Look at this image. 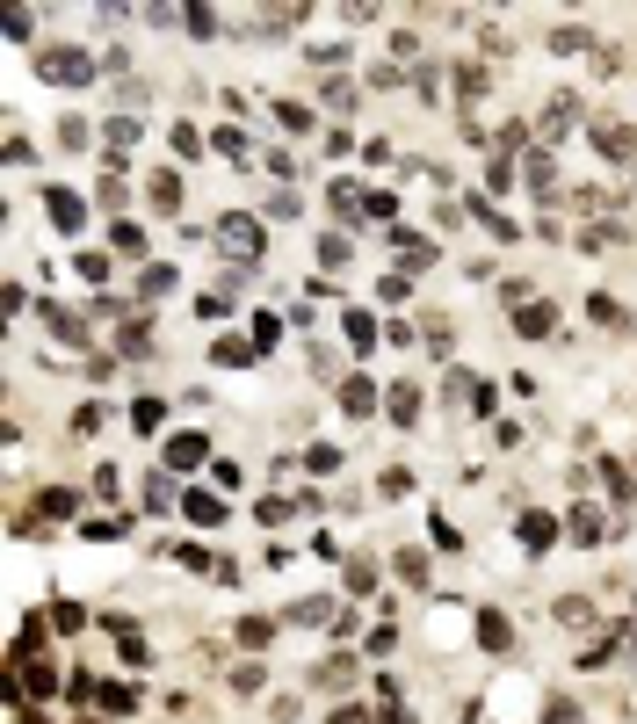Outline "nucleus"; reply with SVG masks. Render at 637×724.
<instances>
[{"mask_svg":"<svg viewBox=\"0 0 637 724\" xmlns=\"http://www.w3.org/2000/svg\"><path fill=\"white\" fill-rule=\"evenodd\" d=\"M210 239H218V254H232L239 268H254V261H261V247H268V232H261L254 210H225V218L210 225Z\"/></svg>","mask_w":637,"mask_h":724,"instance_id":"1","label":"nucleus"},{"mask_svg":"<svg viewBox=\"0 0 637 724\" xmlns=\"http://www.w3.org/2000/svg\"><path fill=\"white\" fill-rule=\"evenodd\" d=\"M37 73L58 80V87H87V80L102 73V58H87V51H73V44H51V51H37Z\"/></svg>","mask_w":637,"mask_h":724,"instance_id":"2","label":"nucleus"},{"mask_svg":"<svg viewBox=\"0 0 637 724\" xmlns=\"http://www.w3.org/2000/svg\"><path fill=\"white\" fill-rule=\"evenodd\" d=\"M587 138H594V153L609 160V167H630V160H637V131L623 124V116H587Z\"/></svg>","mask_w":637,"mask_h":724,"instance_id":"3","label":"nucleus"},{"mask_svg":"<svg viewBox=\"0 0 637 724\" xmlns=\"http://www.w3.org/2000/svg\"><path fill=\"white\" fill-rule=\"evenodd\" d=\"M616 529H623V522H616V515H601L594 500H572V515H565V536H572V543H609Z\"/></svg>","mask_w":637,"mask_h":724,"instance_id":"4","label":"nucleus"},{"mask_svg":"<svg viewBox=\"0 0 637 724\" xmlns=\"http://www.w3.org/2000/svg\"><path fill=\"white\" fill-rule=\"evenodd\" d=\"M514 334H522V341H558V305H543V297H529V305L514 312Z\"/></svg>","mask_w":637,"mask_h":724,"instance_id":"5","label":"nucleus"},{"mask_svg":"<svg viewBox=\"0 0 637 724\" xmlns=\"http://www.w3.org/2000/svg\"><path fill=\"white\" fill-rule=\"evenodd\" d=\"M522 181L536 196H558V153H551V145H529V153H522Z\"/></svg>","mask_w":637,"mask_h":724,"instance_id":"6","label":"nucleus"},{"mask_svg":"<svg viewBox=\"0 0 637 724\" xmlns=\"http://www.w3.org/2000/svg\"><path fill=\"white\" fill-rule=\"evenodd\" d=\"M514 536H522V551H551V543H558V515H543V507H522Z\"/></svg>","mask_w":637,"mask_h":724,"instance_id":"7","label":"nucleus"},{"mask_svg":"<svg viewBox=\"0 0 637 724\" xmlns=\"http://www.w3.org/2000/svg\"><path fill=\"white\" fill-rule=\"evenodd\" d=\"M580 116H587V109H580V95H551V109L536 116V131H543V138H565L572 124H580Z\"/></svg>","mask_w":637,"mask_h":724,"instance_id":"8","label":"nucleus"},{"mask_svg":"<svg viewBox=\"0 0 637 724\" xmlns=\"http://www.w3.org/2000/svg\"><path fill=\"white\" fill-rule=\"evenodd\" d=\"M44 218H51L58 232H80V225H87V210H80V196H73V189H44Z\"/></svg>","mask_w":637,"mask_h":724,"instance_id":"9","label":"nucleus"},{"mask_svg":"<svg viewBox=\"0 0 637 724\" xmlns=\"http://www.w3.org/2000/svg\"><path fill=\"white\" fill-rule=\"evenodd\" d=\"M587 319H594V326H609V334H637V319L616 305L609 290H594V297H587Z\"/></svg>","mask_w":637,"mask_h":724,"instance_id":"10","label":"nucleus"},{"mask_svg":"<svg viewBox=\"0 0 637 724\" xmlns=\"http://www.w3.org/2000/svg\"><path fill=\"white\" fill-rule=\"evenodd\" d=\"M464 210H471V218H478L485 232H493V239H522V225H514V218H500V210H493V196H464Z\"/></svg>","mask_w":637,"mask_h":724,"instance_id":"11","label":"nucleus"},{"mask_svg":"<svg viewBox=\"0 0 637 724\" xmlns=\"http://www.w3.org/2000/svg\"><path fill=\"white\" fill-rule=\"evenodd\" d=\"M341 406H348L355 420H370L384 399H377V384H370V377H341Z\"/></svg>","mask_w":637,"mask_h":724,"instance_id":"12","label":"nucleus"},{"mask_svg":"<svg viewBox=\"0 0 637 724\" xmlns=\"http://www.w3.org/2000/svg\"><path fill=\"white\" fill-rule=\"evenodd\" d=\"M181 515H189V522H196V529H218V522H225V515H232V507H225V500H218V493H189V500H181Z\"/></svg>","mask_w":637,"mask_h":724,"instance_id":"13","label":"nucleus"},{"mask_svg":"<svg viewBox=\"0 0 637 724\" xmlns=\"http://www.w3.org/2000/svg\"><path fill=\"white\" fill-rule=\"evenodd\" d=\"M44 334H58V341H66V348H87V326L66 312V305H44Z\"/></svg>","mask_w":637,"mask_h":724,"instance_id":"14","label":"nucleus"},{"mask_svg":"<svg viewBox=\"0 0 637 724\" xmlns=\"http://www.w3.org/2000/svg\"><path fill=\"white\" fill-rule=\"evenodd\" d=\"M478 645H485V652H514V630H507L500 609H478Z\"/></svg>","mask_w":637,"mask_h":724,"instance_id":"15","label":"nucleus"},{"mask_svg":"<svg viewBox=\"0 0 637 724\" xmlns=\"http://www.w3.org/2000/svg\"><path fill=\"white\" fill-rule=\"evenodd\" d=\"M232 638L247 645V652H268V645H276V616H239V630H232Z\"/></svg>","mask_w":637,"mask_h":724,"instance_id":"16","label":"nucleus"},{"mask_svg":"<svg viewBox=\"0 0 637 724\" xmlns=\"http://www.w3.org/2000/svg\"><path fill=\"white\" fill-rule=\"evenodd\" d=\"M203 457H210V442H203V435H174V442H167V464H174V471H196Z\"/></svg>","mask_w":637,"mask_h":724,"instance_id":"17","label":"nucleus"},{"mask_svg":"<svg viewBox=\"0 0 637 724\" xmlns=\"http://www.w3.org/2000/svg\"><path fill=\"white\" fill-rule=\"evenodd\" d=\"M116 355H131V362H145V355H153V326H145V319H131V326H124V334H116Z\"/></svg>","mask_w":637,"mask_h":724,"instance_id":"18","label":"nucleus"},{"mask_svg":"<svg viewBox=\"0 0 637 724\" xmlns=\"http://www.w3.org/2000/svg\"><path fill=\"white\" fill-rule=\"evenodd\" d=\"M384 413H391V420H399V428H406V420H420V391H413V384H391V399H384Z\"/></svg>","mask_w":637,"mask_h":724,"instance_id":"19","label":"nucleus"},{"mask_svg":"<svg viewBox=\"0 0 637 724\" xmlns=\"http://www.w3.org/2000/svg\"><path fill=\"white\" fill-rule=\"evenodd\" d=\"M312 688H355V659L341 652V659H326V667L312 674Z\"/></svg>","mask_w":637,"mask_h":724,"instance_id":"20","label":"nucleus"},{"mask_svg":"<svg viewBox=\"0 0 637 724\" xmlns=\"http://www.w3.org/2000/svg\"><path fill=\"white\" fill-rule=\"evenodd\" d=\"M138 297H145V305H153V297H174V268H145V276H138Z\"/></svg>","mask_w":637,"mask_h":724,"instance_id":"21","label":"nucleus"},{"mask_svg":"<svg viewBox=\"0 0 637 724\" xmlns=\"http://www.w3.org/2000/svg\"><path fill=\"white\" fill-rule=\"evenodd\" d=\"M174 22L189 29V37H218V29H225V15H210V8H181Z\"/></svg>","mask_w":637,"mask_h":724,"instance_id":"22","label":"nucleus"},{"mask_svg":"<svg viewBox=\"0 0 637 724\" xmlns=\"http://www.w3.org/2000/svg\"><path fill=\"white\" fill-rule=\"evenodd\" d=\"M95 703H102L109 717H124V710H131L138 696H131V688H124V681H95Z\"/></svg>","mask_w":637,"mask_h":724,"instance_id":"23","label":"nucleus"},{"mask_svg":"<svg viewBox=\"0 0 637 724\" xmlns=\"http://www.w3.org/2000/svg\"><path fill=\"white\" fill-rule=\"evenodd\" d=\"M514 174H522V167H514V153H493V167H485V189L507 196V189H514Z\"/></svg>","mask_w":637,"mask_h":724,"instance_id":"24","label":"nucleus"},{"mask_svg":"<svg viewBox=\"0 0 637 724\" xmlns=\"http://www.w3.org/2000/svg\"><path fill=\"white\" fill-rule=\"evenodd\" d=\"M601 486H609V500H616V507H630V471H623L616 457H601Z\"/></svg>","mask_w":637,"mask_h":724,"instance_id":"25","label":"nucleus"},{"mask_svg":"<svg viewBox=\"0 0 637 724\" xmlns=\"http://www.w3.org/2000/svg\"><path fill=\"white\" fill-rule=\"evenodd\" d=\"M145 196H153L160 210H174V203H181V174H167V167H160L153 181H145Z\"/></svg>","mask_w":637,"mask_h":724,"instance_id":"26","label":"nucleus"},{"mask_svg":"<svg viewBox=\"0 0 637 724\" xmlns=\"http://www.w3.org/2000/svg\"><path fill=\"white\" fill-rule=\"evenodd\" d=\"M167 507H174V486H167V471H153L145 478V515H167Z\"/></svg>","mask_w":637,"mask_h":724,"instance_id":"27","label":"nucleus"},{"mask_svg":"<svg viewBox=\"0 0 637 724\" xmlns=\"http://www.w3.org/2000/svg\"><path fill=\"white\" fill-rule=\"evenodd\" d=\"M391 565H399V580H406V587H428V551H399Z\"/></svg>","mask_w":637,"mask_h":724,"instance_id":"28","label":"nucleus"},{"mask_svg":"<svg viewBox=\"0 0 637 724\" xmlns=\"http://www.w3.org/2000/svg\"><path fill=\"white\" fill-rule=\"evenodd\" d=\"M558 623H565V630H587V623H594V601L565 594V601H558Z\"/></svg>","mask_w":637,"mask_h":724,"instance_id":"29","label":"nucleus"},{"mask_svg":"<svg viewBox=\"0 0 637 724\" xmlns=\"http://www.w3.org/2000/svg\"><path fill=\"white\" fill-rule=\"evenodd\" d=\"M109 247H116V254H145V225H131V218L109 225Z\"/></svg>","mask_w":637,"mask_h":724,"instance_id":"30","label":"nucleus"},{"mask_svg":"<svg viewBox=\"0 0 637 724\" xmlns=\"http://www.w3.org/2000/svg\"><path fill=\"white\" fill-rule=\"evenodd\" d=\"M160 420H167V399H138V406H131V428H138V435H153Z\"/></svg>","mask_w":637,"mask_h":724,"instance_id":"31","label":"nucleus"},{"mask_svg":"<svg viewBox=\"0 0 637 724\" xmlns=\"http://www.w3.org/2000/svg\"><path fill=\"white\" fill-rule=\"evenodd\" d=\"M37 507H44V522H66V515H73V507H80V493H66V486H51V493H44Z\"/></svg>","mask_w":637,"mask_h":724,"instance_id":"32","label":"nucleus"},{"mask_svg":"<svg viewBox=\"0 0 637 724\" xmlns=\"http://www.w3.org/2000/svg\"><path fill=\"white\" fill-rule=\"evenodd\" d=\"M362 218H377V225H391V218H399V203H391L384 189H362Z\"/></svg>","mask_w":637,"mask_h":724,"instance_id":"33","label":"nucleus"},{"mask_svg":"<svg viewBox=\"0 0 637 724\" xmlns=\"http://www.w3.org/2000/svg\"><path fill=\"white\" fill-rule=\"evenodd\" d=\"M485 87H493V80H485V66H471V58H464V66H457V95H471V102H478Z\"/></svg>","mask_w":637,"mask_h":724,"instance_id":"34","label":"nucleus"},{"mask_svg":"<svg viewBox=\"0 0 637 724\" xmlns=\"http://www.w3.org/2000/svg\"><path fill=\"white\" fill-rule=\"evenodd\" d=\"M210 355H218V362H232V370H239V362H254L261 348H254V341H210Z\"/></svg>","mask_w":637,"mask_h":724,"instance_id":"35","label":"nucleus"},{"mask_svg":"<svg viewBox=\"0 0 637 724\" xmlns=\"http://www.w3.org/2000/svg\"><path fill=\"white\" fill-rule=\"evenodd\" d=\"M406 290H413V276H406V268H391V276L377 283V297H384V305H406Z\"/></svg>","mask_w":637,"mask_h":724,"instance_id":"36","label":"nucleus"},{"mask_svg":"<svg viewBox=\"0 0 637 724\" xmlns=\"http://www.w3.org/2000/svg\"><path fill=\"white\" fill-rule=\"evenodd\" d=\"M319 268H348V239H341V232L319 239Z\"/></svg>","mask_w":637,"mask_h":724,"instance_id":"37","label":"nucleus"},{"mask_svg":"<svg viewBox=\"0 0 637 724\" xmlns=\"http://www.w3.org/2000/svg\"><path fill=\"white\" fill-rule=\"evenodd\" d=\"M276 341H283V319H276V312H261V319H254V348L268 355V348H276Z\"/></svg>","mask_w":637,"mask_h":724,"instance_id":"38","label":"nucleus"},{"mask_svg":"<svg viewBox=\"0 0 637 724\" xmlns=\"http://www.w3.org/2000/svg\"><path fill=\"white\" fill-rule=\"evenodd\" d=\"M341 326H348V348H370V341H377V326H370V312H348Z\"/></svg>","mask_w":637,"mask_h":724,"instance_id":"39","label":"nucleus"},{"mask_svg":"<svg viewBox=\"0 0 637 724\" xmlns=\"http://www.w3.org/2000/svg\"><path fill=\"white\" fill-rule=\"evenodd\" d=\"M587 44H594V37H587V29H551V51H558V58H572V51H587Z\"/></svg>","mask_w":637,"mask_h":724,"instance_id":"40","label":"nucleus"},{"mask_svg":"<svg viewBox=\"0 0 637 724\" xmlns=\"http://www.w3.org/2000/svg\"><path fill=\"white\" fill-rule=\"evenodd\" d=\"M51 630H66V638H73V630H87V616L73 609V601H51Z\"/></svg>","mask_w":637,"mask_h":724,"instance_id":"41","label":"nucleus"},{"mask_svg":"<svg viewBox=\"0 0 637 724\" xmlns=\"http://www.w3.org/2000/svg\"><path fill=\"white\" fill-rule=\"evenodd\" d=\"M319 102H326V109H355V87H348V80H326Z\"/></svg>","mask_w":637,"mask_h":724,"instance_id":"42","label":"nucleus"},{"mask_svg":"<svg viewBox=\"0 0 637 724\" xmlns=\"http://www.w3.org/2000/svg\"><path fill=\"white\" fill-rule=\"evenodd\" d=\"M210 145H218L225 160H239V167H247V138H239V131H225V124H218V138H210Z\"/></svg>","mask_w":637,"mask_h":724,"instance_id":"43","label":"nucleus"},{"mask_svg":"<svg viewBox=\"0 0 637 724\" xmlns=\"http://www.w3.org/2000/svg\"><path fill=\"white\" fill-rule=\"evenodd\" d=\"M276 116H283V131H312V109L305 102H276Z\"/></svg>","mask_w":637,"mask_h":724,"instance_id":"44","label":"nucleus"},{"mask_svg":"<svg viewBox=\"0 0 637 724\" xmlns=\"http://www.w3.org/2000/svg\"><path fill=\"white\" fill-rule=\"evenodd\" d=\"M471 413H478V420H485V413H500V384H485V377H478V391H471Z\"/></svg>","mask_w":637,"mask_h":724,"instance_id":"45","label":"nucleus"},{"mask_svg":"<svg viewBox=\"0 0 637 724\" xmlns=\"http://www.w3.org/2000/svg\"><path fill=\"white\" fill-rule=\"evenodd\" d=\"M261 681H268L261 667H232V696H261Z\"/></svg>","mask_w":637,"mask_h":724,"instance_id":"46","label":"nucleus"},{"mask_svg":"<svg viewBox=\"0 0 637 724\" xmlns=\"http://www.w3.org/2000/svg\"><path fill=\"white\" fill-rule=\"evenodd\" d=\"M428 536L442 543V551H464V536H457V522H449V515H435V522H428Z\"/></svg>","mask_w":637,"mask_h":724,"instance_id":"47","label":"nucleus"},{"mask_svg":"<svg viewBox=\"0 0 637 724\" xmlns=\"http://www.w3.org/2000/svg\"><path fill=\"white\" fill-rule=\"evenodd\" d=\"M124 529H131V522H102V515H95V522H80V536H95V543H116Z\"/></svg>","mask_w":637,"mask_h":724,"instance_id":"48","label":"nucleus"},{"mask_svg":"<svg viewBox=\"0 0 637 724\" xmlns=\"http://www.w3.org/2000/svg\"><path fill=\"white\" fill-rule=\"evenodd\" d=\"M377 486H384V493H391V500H399V493H413V471H406V464H391V471H384V478H377Z\"/></svg>","mask_w":637,"mask_h":724,"instance_id":"49","label":"nucleus"},{"mask_svg":"<svg viewBox=\"0 0 637 724\" xmlns=\"http://www.w3.org/2000/svg\"><path fill=\"white\" fill-rule=\"evenodd\" d=\"M73 268H80V276H87V283H109V254H80Z\"/></svg>","mask_w":637,"mask_h":724,"instance_id":"50","label":"nucleus"},{"mask_svg":"<svg viewBox=\"0 0 637 724\" xmlns=\"http://www.w3.org/2000/svg\"><path fill=\"white\" fill-rule=\"evenodd\" d=\"M305 464H312V471H319V478H326V471H333V464H341V449H333V442H312V457H305Z\"/></svg>","mask_w":637,"mask_h":724,"instance_id":"51","label":"nucleus"},{"mask_svg":"<svg viewBox=\"0 0 637 724\" xmlns=\"http://www.w3.org/2000/svg\"><path fill=\"white\" fill-rule=\"evenodd\" d=\"M131 138H138V116H116V124H109V145H116V153H124Z\"/></svg>","mask_w":637,"mask_h":724,"instance_id":"52","label":"nucleus"},{"mask_svg":"<svg viewBox=\"0 0 637 724\" xmlns=\"http://www.w3.org/2000/svg\"><path fill=\"white\" fill-rule=\"evenodd\" d=\"M543 724H580V710H572V703H565V696H558V703H551V710H543Z\"/></svg>","mask_w":637,"mask_h":724,"instance_id":"53","label":"nucleus"},{"mask_svg":"<svg viewBox=\"0 0 637 724\" xmlns=\"http://www.w3.org/2000/svg\"><path fill=\"white\" fill-rule=\"evenodd\" d=\"M326 724H370V717H362V710H355V703H348V710H333V717H326Z\"/></svg>","mask_w":637,"mask_h":724,"instance_id":"54","label":"nucleus"},{"mask_svg":"<svg viewBox=\"0 0 637 724\" xmlns=\"http://www.w3.org/2000/svg\"><path fill=\"white\" fill-rule=\"evenodd\" d=\"M377 724H413V710H384V717H377Z\"/></svg>","mask_w":637,"mask_h":724,"instance_id":"55","label":"nucleus"}]
</instances>
